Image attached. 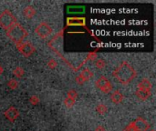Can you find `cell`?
I'll return each instance as SVG.
<instances>
[{
  "label": "cell",
  "mask_w": 156,
  "mask_h": 131,
  "mask_svg": "<svg viewBox=\"0 0 156 131\" xmlns=\"http://www.w3.org/2000/svg\"><path fill=\"white\" fill-rule=\"evenodd\" d=\"M112 76L121 84L128 85L137 77V71L131 66L129 62L123 61L112 72Z\"/></svg>",
  "instance_id": "cell-1"
},
{
  "label": "cell",
  "mask_w": 156,
  "mask_h": 131,
  "mask_svg": "<svg viewBox=\"0 0 156 131\" xmlns=\"http://www.w3.org/2000/svg\"><path fill=\"white\" fill-rule=\"evenodd\" d=\"M6 31V36L7 37L14 43L16 45L20 44L21 42H23V40L28 36V32L27 31V29H25L19 23H16L14 24L12 26H10Z\"/></svg>",
  "instance_id": "cell-2"
},
{
  "label": "cell",
  "mask_w": 156,
  "mask_h": 131,
  "mask_svg": "<svg viewBox=\"0 0 156 131\" xmlns=\"http://www.w3.org/2000/svg\"><path fill=\"white\" fill-rule=\"evenodd\" d=\"M64 31L65 28H62L61 30H59L55 36L54 37H52V39L48 43V47H50L55 53H57L59 57H61L63 58L62 56V52H63V38H64ZM64 59V58H63Z\"/></svg>",
  "instance_id": "cell-3"
},
{
  "label": "cell",
  "mask_w": 156,
  "mask_h": 131,
  "mask_svg": "<svg viewBox=\"0 0 156 131\" xmlns=\"http://www.w3.org/2000/svg\"><path fill=\"white\" fill-rule=\"evenodd\" d=\"M16 22H17L16 18L11 11L6 9V10L3 11V13H1V15H0V26L3 27L4 29L7 30L10 26H12Z\"/></svg>",
  "instance_id": "cell-4"
},
{
  "label": "cell",
  "mask_w": 156,
  "mask_h": 131,
  "mask_svg": "<svg viewBox=\"0 0 156 131\" xmlns=\"http://www.w3.org/2000/svg\"><path fill=\"white\" fill-rule=\"evenodd\" d=\"M16 48L20 52V54L23 55L26 57H28L32 56L36 52V47L29 41L21 42L20 44L16 45Z\"/></svg>",
  "instance_id": "cell-5"
},
{
  "label": "cell",
  "mask_w": 156,
  "mask_h": 131,
  "mask_svg": "<svg viewBox=\"0 0 156 131\" xmlns=\"http://www.w3.org/2000/svg\"><path fill=\"white\" fill-rule=\"evenodd\" d=\"M95 86L96 88H98L102 93H105V94H109L112 90V83L110 82V80L104 77V76H101L96 81H95Z\"/></svg>",
  "instance_id": "cell-6"
},
{
  "label": "cell",
  "mask_w": 156,
  "mask_h": 131,
  "mask_svg": "<svg viewBox=\"0 0 156 131\" xmlns=\"http://www.w3.org/2000/svg\"><path fill=\"white\" fill-rule=\"evenodd\" d=\"M52 31H53L52 27L46 22L40 23L35 29V32L37 35V36L42 39H45L48 36H49L52 34Z\"/></svg>",
  "instance_id": "cell-7"
},
{
  "label": "cell",
  "mask_w": 156,
  "mask_h": 131,
  "mask_svg": "<svg viewBox=\"0 0 156 131\" xmlns=\"http://www.w3.org/2000/svg\"><path fill=\"white\" fill-rule=\"evenodd\" d=\"M133 124L135 131H148L150 129V124L142 117L137 118Z\"/></svg>",
  "instance_id": "cell-8"
},
{
  "label": "cell",
  "mask_w": 156,
  "mask_h": 131,
  "mask_svg": "<svg viewBox=\"0 0 156 131\" xmlns=\"http://www.w3.org/2000/svg\"><path fill=\"white\" fill-rule=\"evenodd\" d=\"M67 26H84L90 34H92L88 27L86 26V18L85 17H69L67 19Z\"/></svg>",
  "instance_id": "cell-9"
},
{
  "label": "cell",
  "mask_w": 156,
  "mask_h": 131,
  "mask_svg": "<svg viewBox=\"0 0 156 131\" xmlns=\"http://www.w3.org/2000/svg\"><path fill=\"white\" fill-rule=\"evenodd\" d=\"M4 115H5V119H6L8 121H10V122H15L16 119L19 117L20 114H19V111L17 110L16 108H15V107H9V108L5 111Z\"/></svg>",
  "instance_id": "cell-10"
},
{
  "label": "cell",
  "mask_w": 156,
  "mask_h": 131,
  "mask_svg": "<svg viewBox=\"0 0 156 131\" xmlns=\"http://www.w3.org/2000/svg\"><path fill=\"white\" fill-rule=\"evenodd\" d=\"M152 88H153V85H152L151 81L148 78H144V79H142V81H140L138 83V88L137 89L152 91Z\"/></svg>",
  "instance_id": "cell-11"
},
{
  "label": "cell",
  "mask_w": 156,
  "mask_h": 131,
  "mask_svg": "<svg viewBox=\"0 0 156 131\" xmlns=\"http://www.w3.org/2000/svg\"><path fill=\"white\" fill-rule=\"evenodd\" d=\"M123 95H122V93H121L119 90H116V91H114L112 95H111V99H112V101L114 103V104H120V103H122V100H123Z\"/></svg>",
  "instance_id": "cell-12"
},
{
  "label": "cell",
  "mask_w": 156,
  "mask_h": 131,
  "mask_svg": "<svg viewBox=\"0 0 156 131\" xmlns=\"http://www.w3.org/2000/svg\"><path fill=\"white\" fill-rule=\"evenodd\" d=\"M36 13H37V12H36V9H35L32 5H27V6L25 7V9L23 10L24 16H25L27 18H28V19L34 17L35 15H36Z\"/></svg>",
  "instance_id": "cell-13"
},
{
  "label": "cell",
  "mask_w": 156,
  "mask_h": 131,
  "mask_svg": "<svg viewBox=\"0 0 156 131\" xmlns=\"http://www.w3.org/2000/svg\"><path fill=\"white\" fill-rule=\"evenodd\" d=\"M135 94H136V96H137L141 100H146V99H148V98L151 97L152 91H146V90L137 89Z\"/></svg>",
  "instance_id": "cell-14"
},
{
  "label": "cell",
  "mask_w": 156,
  "mask_h": 131,
  "mask_svg": "<svg viewBox=\"0 0 156 131\" xmlns=\"http://www.w3.org/2000/svg\"><path fill=\"white\" fill-rule=\"evenodd\" d=\"M80 76H81V77L83 78V79L87 82V81H89L90 79H91V78H93L94 74H93V72H92L90 69H89V68H84V69L80 72Z\"/></svg>",
  "instance_id": "cell-15"
},
{
  "label": "cell",
  "mask_w": 156,
  "mask_h": 131,
  "mask_svg": "<svg viewBox=\"0 0 156 131\" xmlns=\"http://www.w3.org/2000/svg\"><path fill=\"white\" fill-rule=\"evenodd\" d=\"M13 75L15 77H16L17 78H22L25 75V70L22 67H16L13 70Z\"/></svg>",
  "instance_id": "cell-16"
},
{
  "label": "cell",
  "mask_w": 156,
  "mask_h": 131,
  "mask_svg": "<svg viewBox=\"0 0 156 131\" xmlns=\"http://www.w3.org/2000/svg\"><path fill=\"white\" fill-rule=\"evenodd\" d=\"M96 110L100 115H104L108 112V107L103 104H100L96 107Z\"/></svg>",
  "instance_id": "cell-17"
},
{
  "label": "cell",
  "mask_w": 156,
  "mask_h": 131,
  "mask_svg": "<svg viewBox=\"0 0 156 131\" xmlns=\"http://www.w3.org/2000/svg\"><path fill=\"white\" fill-rule=\"evenodd\" d=\"M18 86H19V84H18L17 80H16V79H14V78L10 79V80L7 82V87H8L10 89H12V90L16 89V88H18Z\"/></svg>",
  "instance_id": "cell-18"
},
{
  "label": "cell",
  "mask_w": 156,
  "mask_h": 131,
  "mask_svg": "<svg viewBox=\"0 0 156 131\" xmlns=\"http://www.w3.org/2000/svg\"><path fill=\"white\" fill-rule=\"evenodd\" d=\"M97 57H98V54H97L96 52L92 51V52H90V53L87 55V57H86V58H85L84 60H85V62L90 61H90H93V60H96Z\"/></svg>",
  "instance_id": "cell-19"
},
{
  "label": "cell",
  "mask_w": 156,
  "mask_h": 131,
  "mask_svg": "<svg viewBox=\"0 0 156 131\" xmlns=\"http://www.w3.org/2000/svg\"><path fill=\"white\" fill-rule=\"evenodd\" d=\"M75 101H76V100H73V99H71V98H66L64 99L63 103H64V105L66 106V108L71 109V108L74 106Z\"/></svg>",
  "instance_id": "cell-20"
},
{
  "label": "cell",
  "mask_w": 156,
  "mask_h": 131,
  "mask_svg": "<svg viewBox=\"0 0 156 131\" xmlns=\"http://www.w3.org/2000/svg\"><path fill=\"white\" fill-rule=\"evenodd\" d=\"M95 67L98 69H102L106 67V62L103 59H97L95 60Z\"/></svg>",
  "instance_id": "cell-21"
},
{
  "label": "cell",
  "mask_w": 156,
  "mask_h": 131,
  "mask_svg": "<svg viewBox=\"0 0 156 131\" xmlns=\"http://www.w3.org/2000/svg\"><path fill=\"white\" fill-rule=\"evenodd\" d=\"M67 98H71V99H73V100H76L77 98H78V92H77L76 90H74V89H71V90H69V91L68 92Z\"/></svg>",
  "instance_id": "cell-22"
},
{
  "label": "cell",
  "mask_w": 156,
  "mask_h": 131,
  "mask_svg": "<svg viewBox=\"0 0 156 131\" xmlns=\"http://www.w3.org/2000/svg\"><path fill=\"white\" fill-rule=\"evenodd\" d=\"M29 102H30V104H31V105H33V106H37V104H39L40 100H39V98H38V97H37V96L34 95V96H32V97L29 98Z\"/></svg>",
  "instance_id": "cell-23"
},
{
  "label": "cell",
  "mask_w": 156,
  "mask_h": 131,
  "mask_svg": "<svg viewBox=\"0 0 156 131\" xmlns=\"http://www.w3.org/2000/svg\"><path fill=\"white\" fill-rule=\"evenodd\" d=\"M57 66H58V62L54 58H51L50 60H48V68L54 69V68L57 67Z\"/></svg>",
  "instance_id": "cell-24"
},
{
  "label": "cell",
  "mask_w": 156,
  "mask_h": 131,
  "mask_svg": "<svg viewBox=\"0 0 156 131\" xmlns=\"http://www.w3.org/2000/svg\"><path fill=\"white\" fill-rule=\"evenodd\" d=\"M75 80H76V82H77L79 85H83V84L86 82V81L83 79V78H82L81 76H80V75H79V76H78L76 78H75Z\"/></svg>",
  "instance_id": "cell-25"
},
{
  "label": "cell",
  "mask_w": 156,
  "mask_h": 131,
  "mask_svg": "<svg viewBox=\"0 0 156 131\" xmlns=\"http://www.w3.org/2000/svg\"><path fill=\"white\" fill-rule=\"evenodd\" d=\"M123 131H135L134 128H133V122H132V123H130L128 126H126Z\"/></svg>",
  "instance_id": "cell-26"
},
{
  "label": "cell",
  "mask_w": 156,
  "mask_h": 131,
  "mask_svg": "<svg viewBox=\"0 0 156 131\" xmlns=\"http://www.w3.org/2000/svg\"><path fill=\"white\" fill-rule=\"evenodd\" d=\"M95 131H106L105 128L102 127V126H98L96 129H95Z\"/></svg>",
  "instance_id": "cell-27"
},
{
  "label": "cell",
  "mask_w": 156,
  "mask_h": 131,
  "mask_svg": "<svg viewBox=\"0 0 156 131\" xmlns=\"http://www.w3.org/2000/svg\"><path fill=\"white\" fill-rule=\"evenodd\" d=\"M3 72H4V68H3V67H2V66L0 65V76L3 74Z\"/></svg>",
  "instance_id": "cell-28"
},
{
  "label": "cell",
  "mask_w": 156,
  "mask_h": 131,
  "mask_svg": "<svg viewBox=\"0 0 156 131\" xmlns=\"http://www.w3.org/2000/svg\"><path fill=\"white\" fill-rule=\"evenodd\" d=\"M151 131H155V130H154V129H152V130H151Z\"/></svg>",
  "instance_id": "cell-29"
}]
</instances>
